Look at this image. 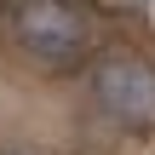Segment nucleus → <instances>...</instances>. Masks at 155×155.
I'll return each mask as SVG.
<instances>
[{"label":"nucleus","mask_w":155,"mask_h":155,"mask_svg":"<svg viewBox=\"0 0 155 155\" xmlns=\"http://www.w3.org/2000/svg\"><path fill=\"white\" fill-rule=\"evenodd\" d=\"M12 40L40 69H75L92 52V17L81 0H17L12 6Z\"/></svg>","instance_id":"f257e3e1"},{"label":"nucleus","mask_w":155,"mask_h":155,"mask_svg":"<svg viewBox=\"0 0 155 155\" xmlns=\"http://www.w3.org/2000/svg\"><path fill=\"white\" fill-rule=\"evenodd\" d=\"M92 98L98 109L127 127V132H144L155 127V63L132 58V52H109L98 69H92Z\"/></svg>","instance_id":"f03ea898"}]
</instances>
